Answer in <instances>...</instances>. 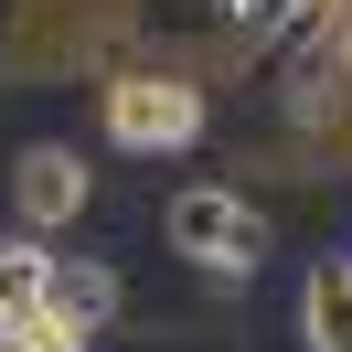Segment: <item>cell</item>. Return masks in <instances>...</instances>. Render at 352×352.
Returning <instances> with one entry per match:
<instances>
[{
	"mask_svg": "<svg viewBox=\"0 0 352 352\" xmlns=\"http://www.w3.org/2000/svg\"><path fill=\"white\" fill-rule=\"evenodd\" d=\"M96 129H107L118 160H182L203 129H214V96L182 65H150V54H118L96 75Z\"/></svg>",
	"mask_w": 352,
	"mask_h": 352,
	"instance_id": "6da1fadb",
	"label": "cell"
},
{
	"mask_svg": "<svg viewBox=\"0 0 352 352\" xmlns=\"http://www.w3.org/2000/svg\"><path fill=\"white\" fill-rule=\"evenodd\" d=\"M160 256L203 267V278H245L267 256V203H245L235 182H182L160 192Z\"/></svg>",
	"mask_w": 352,
	"mask_h": 352,
	"instance_id": "7a4b0ae2",
	"label": "cell"
},
{
	"mask_svg": "<svg viewBox=\"0 0 352 352\" xmlns=\"http://www.w3.org/2000/svg\"><path fill=\"white\" fill-rule=\"evenodd\" d=\"M0 192H11V224L22 235H65V224L96 214V160L75 150V139H22L11 150V171H0Z\"/></svg>",
	"mask_w": 352,
	"mask_h": 352,
	"instance_id": "3957f363",
	"label": "cell"
},
{
	"mask_svg": "<svg viewBox=\"0 0 352 352\" xmlns=\"http://www.w3.org/2000/svg\"><path fill=\"white\" fill-rule=\"evenodd\" d=\"M54 309H65L86 342L118 331V320H129V267H118V256H54Z\"/></svg>",
	"mask_w": 352,
	"mask_h": 352,
	"instance_id": "277c9868",
	"label": "cell"
},
{
	"mask_svg": "<svg viewBox=\"0 0 352 352\" xmlns=\"http://www.w3.org/2000/svg\"><path fill=\"white\" fill-rule=\"evenodd\" d=\"M299 342L309 352H352V256H309V278H299Z\"/></svg>",
	"mask_w": 352,
	"mask_h": 352,
	"instance_id": "5b68a950",
	"label": "cell"
},
{
	"mask_svg": "<svg viewBox=\"0 0 352 352\" xmlns=\"http://www.w3.org/2000/svg\"><path fill=\"white\" fill-rule=\"evenodd\" d=\"M43 299H54V245L11 224V235H0V320H32Z\"/></svg>",
	"mask_w": 352,
	"mask_h": 352,
	"instance_id": "8992f818",
	"label": "cell"
}]
</instances>
